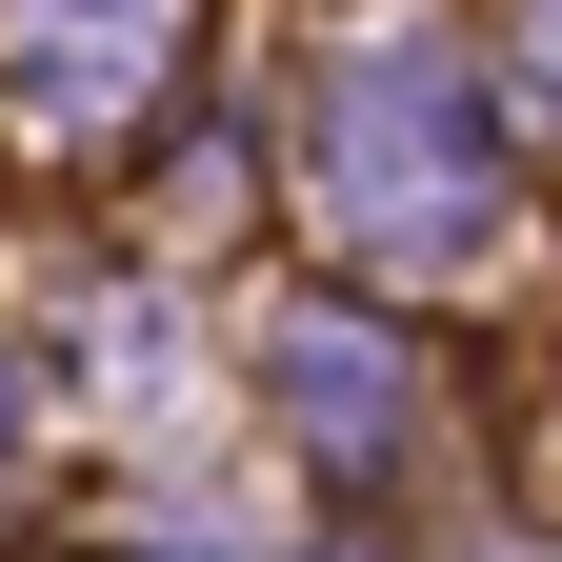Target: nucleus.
<instances>
[{
    "label": "nucleus",
    "mask_w": 562,
    "mask_h": 562,
    "mask_svg": "<svg viewBox=\"0 0 562 562\" xmlns=\"http://www.w3.org/2000/svg\"><path fill=\"white\" fill-rule=\"evenodd\" d=\"M0 442H21V382H0Z\"/></svg>",
    "instance_id": "nucleus-5"
},
{
    "label": "nucleus",
    "mask_w": 562,
    "mask_h": 562,
    "mask_svg": "<svg viewBox=\"0 0 562 562\" xmlns=\"http://www.w3.org/2000/svg\"><path fill=\"white\" fill-rule=\"evenodd\" d=\"M522 101H542V121H562V21H542V41H522Z\"/></svg>",
    "instance_id": "nucleus-4"
},
{
    "label": "nucleus",
    "mask_w": 562,
    "mask_h": 562,
    "mask_svg": "<svg viewBox=\"0 0 562 562\" xmlns=\"http://www.w3.org/2000/svg\"><path fill=\"white\" fill-rule=\"evenodd\" d=\"M121 81H161V21H60V41H21V101H41V121H81V101H121Z\"/></svg>",
    "instance_id": "nucleus-3"
},
{
    "label": "nucleus",
    "mask_w": 562,
    "mask_h": 562,
    "mask_svg": "<svg viewBox=\"0 0 562 562\" xmlns=\"http://www.w3.org/2000/svg\"><path fill=\"white\" fill-rule=\"evenodd\" d=\"M281 402H302L322 442H382V422H402V382L362 362V322H302V341H281Z\"/></svg>",
    "instance_id": "nucleus-2"
},
{
    "label": "nucleus",
    "mask_w": 562,
    "mask_h": 562,
    "mask_svg": "<svg viewBox=\"0 0 562 562\" xmlns=\"http://www.w3.org/2000/svg\"><path fill=\"white\" fill-rule=\"evenodd\" d=\"M322 222L362 261H402V281L482 261L503 161H482V101H462L442 41H362V60H341V101H322Z\"/></svg>",
    "instance_id": "nucleus-1"
}]
</instances>
